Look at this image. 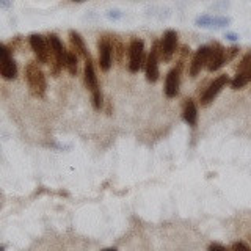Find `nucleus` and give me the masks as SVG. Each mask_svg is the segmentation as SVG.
Segmentation results:
<instances>
[{
    "mask_svg": "<svg viewBox=\"0 0 251 251\" xmlns=\"http://www.w3.org/2000/svg\"><path fill=\"white\" fill-rule=\"evenodd\" d=\"M177 47V33L175 30H167L163 33L162 43H160V60L165 63L173 58Z\"/></svg>",
    "mask_w": 251,
    "mask_h": 251,
    "instance_id": "12",
    "label": "nucleus"
},
{
    "mask_svg": "<svg viewBox=\"0 0 251 251\" xmlns=\"http://www.w3.org/2000/svg\"><path fill=\"white\" fill-rule=\"evenodd\" d=\"M112 47H113V57L116 61H123L124 57V46L118 38H112Z\"/></svg>",
    "mask_w": 251,
    "mask_h": 251,
    "instance_id": "18",
    "label": "nucleus"
},
{
    "mask_svg": "<svg viewBox=\"0 0 251 251\" xmlns=\"http://www.w3.org/2000/svg\"><path fill=\"white\" fill-rule=\"evenodd\" d=\"M145 63V43L138 38H133L129 44V71L138 73Z\"/></svg>",
    "mask_w": 251,
    "mask_h": 251,
    "instance_id": "4",
    "label": "nucleus"
},
{
    "mask_svg": "<svg viewBox=\"0 0 251 251\" xmlns=\"http://www.w3.org/2000/svg\"><path fill=\"white\" fill-rule=\"evenodd\" d=\"M232 251H251V248L243 242H235L232 245Z\"/></svg>",
    "mask_w": 251,
    "mask_h": 251,
    "instance_id": "20",
    "label": "nucleus"
},
{
    "mask_svg": "<svg viewBox=\"0 0 251 251\" xmlns=\"http://www.w3.org/2000/svg\"><path fill=\"white\" fill-rule=\"evenodd\" d=\"M248 69H251V52H248L245 57L242 58V61L239 63V66L235 71H237V74H239V73H245Z\"/></svg>",
    "mask_w": 251,
    "mask_h": 251,
    "instance_id": "19",
    "label": "nucleus"
},
{
    "mask_svg": "<svg viewBox=\"0 0 251 251\" xmlns=\"http://www.w3.org/2000/svg\"><path fill=\"white\" fill-rule=\"evenodd\" d=\"M25 78H27V85L30 93L33 94L35 98H43L46 94V77L41 68L38 66L36 61H30L27 68H25Z\"/></svg>",
    "mask_w": 251,
    "mask_h": 251,
    "instance_id": "1",
    "label": "nucleus"
},
{
    "mask_svg": "<svg viewBox=\"0 0 251 251\" xmlns=\"http://www.w3.org/2000/svg\"><path fill=\"white\" fill-rule=\"evenodd\" d=\"M30 46H31V50H33L38 63L47 65V63L50 61V46L44 36L36 35V33L30 35Z\"/></svg>",
    "mask_w": 251,
    "mask_h": 251,
    "instance_id": "6",
    "label": "nucleus"
},
{
    "mask_svg": "<svg viewBox=\"0 0 251 251\" xmlns=\"http://www.w3.org/2000/svg\"><path fill=\"white\" fill-rule=\"evenodd\" d=\"M250 82H251V69L245 71V73H239L234 77V80L231 82V86H232V90H240L245 85H248Z\"/></svg>",
    "mask_w": 251,
    "mask_h": 251,
    "instance_id": "16",
    "label": "nucleus"
},
{
    "mask_svg": "<svg viewBox=\"0 0 251 251\" xmlns=\"http://www.w3.org/2000/svg\"><path fill=\"white\" fill-rule=\"evenodd\" d=\"M227 83H229V78H227L226 74H222V75H218L217 78H214V82H210L207 88L204 90V93L201 94V104L202 105H209Z\"/></svg>",
    "mask_w": 251,
    "mask_h": 251,
    "instance_id": "10",
    "label": "nucleus"
},
{
    "mask_svg": "<svg viewBox=\"0 0 251 251\" xmlns=\"http://www.w3.org/2000/svg\"><path fill=\"white\" fill-rule=\"evenodd\" d=\"M77 57H78V55H77L75 52L68 50L65 68L68 69V73H69L71 75H75V74H77V69H78V66H77Z\"/></svg>",
    "mask_w": 251,
    "mask_h": 251,
    "instance_id": "17",
    "label": "nucleus"
},
{
    "mask_svg": "<svg viewBox=\"0 0 251 251\" xmlns=\"http://www.w3.org/2000/svg\"><path fill=\"white\" fill-rule=\"evenodd\" d=\"M182 68H184V61H179L177 65L167 74V78H165V94H167V98H176L179 94L180 73H182Z\"/></svg>",
    "mask_w": 251,
    "mask_h": 251,
    "instance_id": "7",
    "label": "nucleus"
},
{
    "mask_svg": "<svg viewBox=\"0 0 251 251\" xmlns=\"http://www.w3.org/2000/svg\"><path fill=\"white\" fill-rule=\"evenodd\" d=\"M69 39H71V44H73L74 52L78 55V57H83V58H88L90 57V53L86 52V46H85L83 38L78 35L77 31L71 30L69 31Z\"/></svg>",
    "mask_w": 251,
    "mask_h": 251,
    "instance_id": "14",
    "label": "nucleus"
},
{
    "mask_svg": "<svg viewBox=\"0 0 251 251\" xmlns=\"http://www.w3.org/2000/svg\"><path fill=\"white\" fill-rule=\"evenodd\" d=\"M184 120L185 123H188V126H195L196 121H198V110H196V105L193 99H187L184 104Z\"/></svg>",
    "mask_w": 251,
    "mask_h": 251,
    "instance_id": "15",
    "label": "nucleus"
},
{
    "mask_svg": "<svg viewBox=\"0 0 251 251\" xmlns=\"http://www.w3.org/2000/svg\"><path fill=\"white\" fill-rule=\"evenodd\" d=\"M85 85H86V88L91 91L94 108H100L102 94H100V88H99V83H98V75H96V71H94V63H93L91 57L85 58Z\"/></svg>",
    "mask_w": 251,
    "mask_h": 251,
    "instance_id": "3",
    "label": "nucleus"
},
{
    "mask_svg": "<svg viewBox=\"0 0 251 251\" xmlns=\"http://www.w3.org/2000/svg\"><path fill=\"white\" fill-rule=\"evenodd\" d=\"M75 2H82V0H75Z\"/></svg>",
    "mask_w": 251,
    "mask_h": 251,
    "instance_id": "23",
    "label": "nucleus"
},
{
    "mask_svg": "<svg viewBox=\"0 0 251 251\" xmlns=\"http://www.w3.org/2000/svg\"><path fill=\"white\" fill-rule=\"evenodd\" d=\"M209 52H210V46H201L196 53L193 55V58L190 61V69H188V73H190L192 77H196L201 69L204 66H207V61H209Z\"/></svg>",
    "mask_w": 251,
    "mask_h": 251,
    "instance_id": "13",
    "label": "nucleus"
},
{
    "mask_svg": "<svg viewBox=\"0 0 251 251\" xmlns=\"http://www.w3.org/2000/svg\"><path fill=\"white\" fill-rule=\"evenodd\" d=\"M159 58H160V44L155 41L149 50V55L146 57L145 69H146V78L148 82L155 83L159 80Z\"/></svg>",
    "mask_w": 251,
    "mask_h": 251,
    "instance_id": "5",
    "label": "nucleus"
},
{
    "mask_svg": "<svg viewBox=\"0 0 251 251\" xmlns=\"http://www.w3.org/2000/svg\"><path fill=\"white\" fill-rule=\"evenodd\" d=\"M104 251H116V250H112V248H107V250H104Z\"/></svg>",
    "mask_w": 251,
    "mask_h": 251,
    "instance_id": "22",
    "label": "nucleus"
},
{
    "mask_svg": "<svg viewBox=\"0 0 251 251\" xmlns=\"http://www.w3.org/2000/svg\"><path fill=\"white\" fill-rule=\"evenodd\" d=\"M47 41H49L50 46V71L52 74L57 77L60 74V71L65 68V63H66V55L68 50L65 49V46L60 41V38L57 35H49L47 36Z\"/></svg>",
    "mask_w": 251,
    "mask_h": 251,
    "instance_id": "2",
    "label": "nucleus"
},
{
    "mask_svg": "<svg viewBox=\"0 0 251 251\" xmlns=\"http://www.w3.org/2000/svg\"><path fill=\"white\" fill-rule=\"evenodd\" d=\"M0 74L5 80H14L16 75H18V66H16L6 46H3L2 50H0Z\"/></svg>",
    "mask_w": 251,
    "mask_h": 251,
    "instance_id": "9",
    "label": "nucleus"
},
{
    "mask_svg": "<svg viewBox=\"0 0 251 251\" xmlns=\"http://www.w3.org/2000/svg\"><path fill=\"white\" fill-rule=\"evenodd\" d=\"M209 251H229V250L225 248L223 245H220V243H212L209 247Z\"/></svg>",
    "mask_w": 251,
    "mask_h": 251,
    "instance_id": "21",
    "label": "nucleus"
},
{
    "mask_svg": "<svg viewBox=\"0 0 251 251\" xmlns=\"http://www.w3.org/2000/svg\"><path fill=\"white\" fill-rule=\"evenodd\" d=\"M98 49H99V66L102 71H108L112 68V61H113L112 38L100 36L98 41Z\"/></svg>",
    "mask_w": 251,
    "mask_h": 251,
    "instance_id": "8",
    "label": "nucleus"
},
{
    "mask_svg": "<svg viewBox=\"0 0 251 251\" xmlns=\"http://www.w3.org/2000/svg\"><path fill=\"white\" fill-rule=\"evenodd\" d=\"M229 61L226 55V49L218 43H212L210 44V52H209V61H207V69L210 73L218 71L222 66H225L226 63Z\"/></svg>",
    "mask_w": 251,
    "mask_h": 251,
    "instance_id": "11",
    "label": "nucleus"
}]
</instances>
